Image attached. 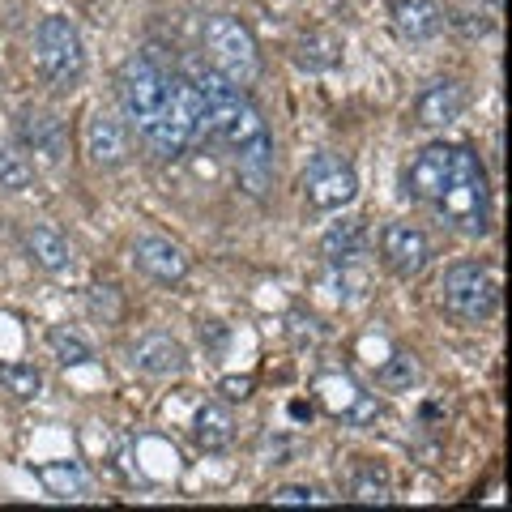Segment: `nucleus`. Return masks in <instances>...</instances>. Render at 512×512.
Returning <instances> with one entry per match:
<instances>
[{"instance_id": "nucleus-1", "label": "nucleus", "mask_w": 512, "mask_h": 512, "mask_svg": "<svg viewBox=\"0 0 512 512\" xmlns=\"http://www.w3.org/2000/svg\"><path fill=\"white\" fill-rule=\"evenodd\" d=\"M210 133V120H205V99L197 82L188 77H167V94L158 116L141 128V141L158 154V158H180L192 141Z\"/></svg>"}, {"instance_id": "nucleus-2", "label": "nucleus", "mask_w": 512, "mask_h": 512, "mask_svg": "<svg viewBox=\"0 0 512 512\" xmlns=\"http://www.w3.org/2000/svg\"><path fill=\"white\" fill-rule=\"evenodd\" d=\"M431 205L444 214V222H453L466 235H483L491 227V184L478 154H470L466 146H453V171H448L440 197Z\"/></svg>"}, {"instance_id": "nucleus-3", "label": "nucleus", "mask_w": 512, "mask_h": 512, "mask_svg": "<svg viewBox=\"0 0 512 512\" xmlns=\"http://www.w3.org/2000/svg\"><path fill=\"white\" fill-rule=\"evenodd\" d=\"M35 60L47 77V86L60 94H73L86 77V43L77 35V26L69 18H43L35 26Z\"/></svg>"}, {"instance_id": "nucleus-4", "label": "nucleus", "mask_w": 512, "mask_h": 512, "mask_svg": "<svg viewBox=\"0 0 512 512\" xmlns=\"http://www.w3.org/2000/svg\"><path fill=\"white\" fill-rule=\"evenodd\" d=\"M205 52H210V69L239 90L261 77V52H256L252 30L239 18H227V13L205 18Z\"/></svg>"}, {"instance_id": "nucleus-5", "label": "nucleus", "mask_w": 512, "mask_h": 512, "mask_svg": "<svg viewBox=\"0 0 512 512\" xmlns=\"http://www.w3.org/2000/svg\"><path fill=\"white\" fill-rule=\"evenodd\" d=\"M444 308L457 320H470V325H483L500 308V282L483 261H457L440 282Z\"/></svg>"}, {"instance_id": "nucleus-6", "label": "nucleus", "mask_w": 512, "mask_h": 512, "mask_svg": "<svg viewBox=\"0 0 512 512\" xmlns=\"http://www.w3.org/2000/svg\"><path fill=\"white\" fill-rule=\"evenodd\" d=\"M116 94H120V107H124V120L137 124V133L146 128L158 107H163V94H167V73L158 69V60L137 52L120 64L116 73Z\"/></svg>"}, {"instance_id": "nucleus-7", "label": "nucleus", "mask_w": 512, "mask_h": 512, "mask_svg": "<svg viewBox=\"0 0 512 512\" xmlns=\"http://www.w3.org/2000/svg\"><path fill=\"white\" fill-rule=\"evenodd\" d=\"M303 197H308V205L320 214L342 210V205L359 197V175L338 154H316L308 171H303Z\"/></svg>"}, {"instance_id": "nucleus-8", "label": "nucleus", "mask_w": 512, "mask_h": 512, "mask_svg": "<svg viewBox=\"0 0 512 512\" xmlns=\"http://www.w3.org/2000/svg\"><path fill=\"white\" fill-rule=\"evenodd\" d=\"M380 256L397 278H419L431 261V239L410 222H389L380 231Z\"/></svg>"}, {"instance_id": "nucleus-9", "label": "nucleus", "mask_w": 512, "mask_h": 512, "mask_svg": "<svg viewBox=\"0 0 512 512\" xmlns=\"http://www.w3.org/2000/svg\"><path fill=\"white\" fill-rule=\"evenodd\" d=\"M18 137L22 146L39 158L43 167H60L64 154H69V133H64V124L52 116V111H22L18 120Z\"/></svg>"}, {"instance_id": "nucleus-10", "label": "nucleus", "mask_w": 512, "mask_h": 512, "mask_svg": "<svg viewBox=\"0 0 512 512\" xmlns=\"http://www.w3.org/2000/svg\"><path fill=\"white\" fill-rule=\"evenodd\" d=\"M316 397H320V406H325L333 419H346V423H372L380 414V406L372 402V397H367L350 376H338V372L316 380Z\"/></svg>"}, {"instance_id": "nucleus-11", "label": "nucleus", "mask_w": 512, "mask_h": 512, "mask_svg": "<svg viewBox=\"0 0 512 512\" xmlns=\"http://www.w3.org/2000/svg\"><path fill=\"white\" fill-rule=\"evenodd\" d=\"M133 261L141 274H150L154 282H163V286H175V282H184L188 278V252L180 244H171V239L163 235H141L137 244H133Z\"/></svg>"}, {"instance_id": "nucleus-12", "label": "nucleus", "mask_w": 512, "mask_h": 512, "mask_svg": "<svg viewBox=\"0 0 512 512\" xmlns=\"http://www.w3.org/2000/svg\"><path fill=\"white\" fill-rule=\"evenodd\" d=\"M128 363H133L141 376L167 380V376H180L188 367V350L175 342L171 333H146V338H137L133 350H128Z\"/></svg>"}, {"instance_id": "nucleus-13", "label": "nucleus", "mask_w": 512, "mask_h": 512, "mask_svg": "<svg viewBox=\"0 0 512 512\" xmlns=\"http://www.w3.org/2000/svg\"><path fill=\"white\" fill-rule=\"evenodd\" d=\"M448 171H453V146H448V141H436V146L419 150L414 163L406 167V197L410 201H436Z\"/></svg>"}, {"instance_id": "nucleus-14", "label": "nucleus", "mask_w": 512, "mask_h": 512, "mask_svg": "<svg viewBox=\"0 0 512 512\" xmlns=\"http://www.w3.org/2000/svg\"><path fill=\"white\" fill-rule=\"evenodd\" d=\"M86 154L94 158L99 167H120L128 158V128L116 111L99 107L86 124Z\"/></svg>"}, {"instance_id": "nucleus-15", "label": "nucleus", "mask_w": 512, "mask_h": 512, "mask_svg": "<svg viewBox=\"0 0 512 512\" xmlns=\"http://www.w3.org/2000/svg\"><path fill=\"white\" fill-rule=\"evenodd\" d=\"M461 111H466V86L453 82V77L431 82L419 94V103H414V116H419L423 128H448L453 120H461Z\"/></svg>"}, {"instance_id": "nucleus-16", "label": "nucleus", "mask_w": 512, "mask_h": 512, "mask_svg": "<svg viewBox=\"0 0 512 512\" xmlns=\"http://www.w3.org/2000/svg\"><path fill=\"white\" fill-rule=\"evenodd\" d=\"M393 22H397V35L410 39V43H427L444 30V9L436 0H397L393 5Z\"/></svg>"}, {"instance_id": "nucleus-17", "label": "nucleus", "mask_w": 512, "mask_h": 512, "mask_svg": "<svg viewBox=\"0 0 512 512\" xmlns=\"http://www.w3.org/2000/svg\"><path fill=\"white\" fill-rule=\"evenodd\" d=\"M235 167H239V184H244L252 197H265L269 184H274V137H261L252 146L235 150Z\"/></svg>"}, {"instance_id": "nucleus-18", "label": "nucleus", "mask_w": 512, "mask_h": 512, "mask_svg": "<svg viewBox=\"0 0 512 512\" xmlns=\"http://www.w3.org/2000/svg\"><path fill=\"white\" fill-rule=\"evenodd\" d=\"M363 252H367V227H363V218H342V222H333V227L320 235V256L333 261V265L359 261Z\"/></svg>"}, {"instance_id": "nucleus-19", "label": "nucleus", "mask_w": 512, "mask_h": 512, "mask_svg": "<svg viewBox=\"0 0 512 512\" xmlns=\"http://www.w3.org/2000/svg\"><path fill=\"white\" fill-rule=\"evenodd\" d=\"M192 440H197L201 453H227L231 440H235V423H231L227 406L205 402L197 410V419H192Z\"/></svg>"}, {"instance_id": "nucleus-20", "label": "nucleus", "mask_w": 512, "mask_h": 512, "mask_svg": "<svg viewBox=\"0 0 512 512\" xmlns=\"http://www.w3.org/2000/svg\"><path fill=\"white\" fill-rule=\"evenodd\" d=\"M26 252L39 269H47V274H64V269L73 265L69 239H64L56 227H30L26 231Z\"/></svg>"}, {"instance_id": "nucleus-21", "label": "nucleus", "mask_w": 512, "mask_h": 512, "mask_svg": "<svg viewBox=\"0 0 512 512\" xmlns=\"http://www.w3.org/2000/svg\"><path fill=\"white\" fill-rule=\"evenodd\" d=\"M338 56H342V39L329 35V30H312V35H303L295 43V64H299V69H308V73L333 69Z\"/></svg>"}, {"instance_id": "nucleus-22", "label": "nucleus", "mask_w": 512, "mask_h": 512, "mask_svg": "<svg viewBox=\"0 0 512 512\" xmlns=\"http://www.w3.org/2000/svg\"><path fill=\"white\" fill-rule=\"evenodd\" d=\"M39 483L47 487V495H56V500H82L86 474L77 470L73 461H47V466H39Z\"/></svg>"}, {"instance_id": "nucleus-23", "label": "nucleus", "mask_w": 512, "mask_h": 512, "mask_svg": "<svg viewBox=\"0 0 512 512\" xmlns=\"http://www.w3.org/2000/svg\"><path fill=\"white\" fill-rule=\"evenodd\" d=\"M30 180H35V167H30V158L18 146L0 141V188H5V192H26Z\"/></svg>"}, {"instance_id": "nucleus-24", "label": "nucleus", "mask_w": 512, "mask_h": 512, "mask_svg": "<svg viewBox=\"0 0 512 512\" xmlns=\"http://www.w3.org/2000/svg\"><path fill=\"white\" fill-rule=\"evenodd\" d=\"M414 380H419V363H414V355H389L376 367V384L389 389V393H406Z\"/></svg>"}, {"instance_id": "nucleus-25", "label": "nucleus", "mask_w": 512, "mask_h": 512, "mask_svg": "<svg viewBox=\"0 0 512 512\" xmlns=\"http://www.w3.org/2000/svg\"><path fill=\"white\" fill-rule=\"evenodd\" d=\"M0 384H5L13 397L30 402V397H39V389H43V372L35 363H0Z\"/></svg>"}, {"instance_id": "nucleus-26", "label": "nucleus", "mask_w": 512, "mask_h": 512, "mask_svg": "<svg viewBox=\"0 0 512 512\" xmlns=\"http://www.w3.org/2000/svg\"><path fill=\"white\" fill-rule=\"evenodd\" d=\"M350 500H359V504H389L393 487H389V478H384V470L363 466L355 478H350Z\"/></svg>"}, {"instance_id": "nucleus-27", "label": "nucleus", "mask_w": 512, "mask_h": 512, "mask_svg": "<svg viewBox=\"0 0 512 512\" xmlns=\"http://www.w3.org/2000/svg\"><path fill=\"white\" fill-rule=\"evenodd\" d=\"M47 346H52V355L64 363V367H82V363H90L94 359V350H90V342H82L77 333H69V329H52L47 333Z\"/></svg>"}, {"instance_id": "nucleus-28", "label": "nucleus", "mask_w": 512, "mask_h": 512, "mask_svg": "<svg viewBox=\"0 0 512 512\" xmlns=\"http://www.w3.org/2000/svg\"><path fill=\"white\" fill-rule=\"evenodd\" d=\"M274 504H325L329 495H320L316 487H299V483H291V487H278L274 495H269Z\"/></svg>"}, {"instance_id": "nucleus-29", "label": "nucleus", "mask_w": 512, "mask_h": 512, "mask_svg": "<svg viewBox=\"0 0 512 512\" xmlns=\"http://www.w3.org/2000/svg\"><path fill=\"white\" fill-rule=\"evenodd\" d=\"M222 389H227L231 397H248V389H252V380L244 376V380H222Z\"/></svg>"}, {"instance_id": "nucleus-30", "label": "nucleus", "mask_w": 512, "mask_h": 512, "mask_svg": "<svg viewBox=\"0 0 512 512\" xmlns=\"http://www.w3.org/2000/svg\"><path fill=\"white\" fill-rule=\"evenodd\" d=\"M491 5H504V0H491Z\"/></svg>"}]
</instances>
